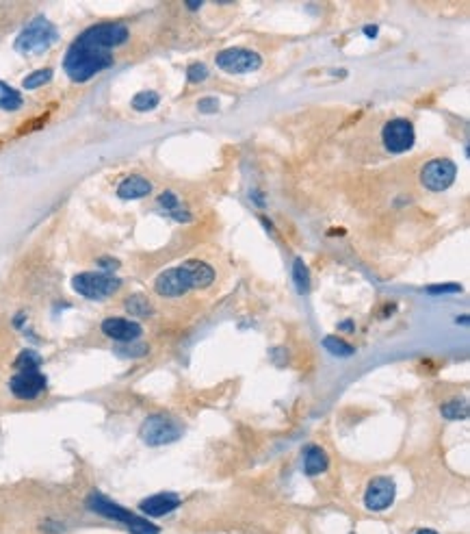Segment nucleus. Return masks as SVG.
I'll use <instances>...</instances> for the list:
<instances>
[{
  "label": "nucleus",
  "mask_w": 470,
  "mask_h": 534,
  "mask_svg": "<svg viewBox=\"0 0 470 534\" xmlns=\"http://www.w3.org/2000/svg\"><path fill=\"white\" fill-rule=\"evenodd\" d=\"M159 205H161L165 211H176L178 207H180V203H178V198H176L171 191H165V193L159 198Z\"/></svg>",
  "instance_id": "obj_26"
},
{
  "label": "nucleus",
  "mask_w": 470,
  "mask_h": 534,
  "mask_svg": "<svg viewBox=\"0 0 470 534\" xmlns=\"http://www.w3.org/2000/svg\"><path fill=\"white\" fill-rule=\"evenodd\" d=\"M59 39V33L55 29V25L46 18H35L31 25L22 31L15 39V50L17 53H43L48 50L52 43Z\"/></svg>",
  "instance_id": "obj_4"
},
{
  "label": "nucleus",
  "mask_w": 470,
  "mask_h": 534,
  "mask_svg": "<svg viewBox=\"0 0 470 534\" xmlns=\"http://www.w3.org/2000/svg\"><path fill=\"white\" fill-rule=\"evenodd\" d=\"M462 292V285L455 282H446V285H429L427 287V294L438 296V294H460Z\"/></svg>",
  "instance_id": "obj_24"
},
{
  "label": "nucleus",
  "mask_w": 470,
  "mask_h": 534,
  "mask_svg": "<svg viewBox=\"0 0 470 534\" xmlns=\"http://www.w3.org/2000/svg\"><path fill=\"white\" fill-rule=\"evenodd\" d=\"M364 33H366L369 37H375V35H377V27H366Z\"/></svg>",
  "instance_id": "obj_28"
},
{
  "label": "nucleus",
  "mask_w": 470,
  "mask_h": 534,
  "mask_svg": "<svg viewBox=\"0 0 470 534\" xmlns=\"http://www.w3.org/2000/svg\"><path fill=\"white\" fill-rule=\"evenodd\" d=\"M199 111L201 114H213V111H217V107H219V102L215 100V98H204V100H199Z\"/></svg>",
  "instance_id": "obj_27"
},
{
  "label": "nucleus",
  "mask_w": 470,
  "mask_h": 534,
  "mask_svg": "<svg viewBox=\"0 0 470 534\" xmlns=\"http://www.w3.org/2000/svg\"><path fill=\"white\" fill-rule=\"evenodd\" d=\"M128 39V29L124 25H115V22H104V25H96L87 29L83 35L70 46L65 59H63V70L74 83H85L94 78L98 72L106 70L113 65V50L120 43Z\"/></svg>",
  "instance_id": "obj_1"
},
{
  "label": "nucleus",
  "mask_w": 470,
  "mask_h": 534,
  "mask_svg": "<svg viewBox=\"0 0 470 534\" xmlns=\"http://www.w3.org/2000/svg\"><path fill=\"white\" fill-rule=\"evenodd\" d=\"M199 5H201V3H189V7H191V9H199Z\"/></svg>",
  "instance_id": "obj_31"
},
{
  "label": "nucleus",
  "mask_w": 470,
  "mask_h": 534,
  "mask_svg": "<svg viewBox=\"0 0 470 534\" xmlns=\"http://www.w3.org/2000/svg\"><path fill=\"white\" fill-rule=\"evenodd\" d=\"M180 437H183V426L167 415H152L141 424V439L148 445H152V448L173 443Z\"/></svg>",
  "instance_id": "obj_6"
},
{
  "label": "nucleus",
  "mask_w": 470,
  "mask_h": 534,
  "mask_svg": "<svg viewBox=\"0 0 470 534\" xmlns=\"http://www.w3.org/2000/svg\"><path fill=\"white\" fill-rule=\"evenodd\" d=\"M351 326H353V324H351V322H343V324H341V330H345V332H349V330H351Z\"/></svg>",
  "instance_id": "obj_29"
},
{
  "label": "nucleus",
  "mask_w": 470,
  "mask_h": 534,
  "mask_svg": "<svg viewBox=\"0 0 470 534\" xmlns=\"http://www.w3.org/2000/svg\"><path fill=\"white\" fill-rule=\"evenodd\" d=\"M394 493L397 486L390 478H375L364 493V504L373 513H382V510H386L394 502Z\"/></svg>",
  "instance_id": "obj_11"
},
{
  "label": "nucleus",
  "mask_w": 470,
  "mask_h": 534,
  "mask_svg": "<svg viewBox=\"0 0 470 534\" xmlns=\"http://www.w3.org/2000/svg\"><path fill=\"white\" fill-rule=\"evenodd\" d=\"M178 506H180V498L176 493H156V495L145 498L139 504L141 513L148 517H165V515L173 513Z\"/></svg>",
  "instance_id": "obj_13"
},
{
  "label": "nucleus",
  "mask_w": 470,
  "mask_h": 534,
  "mask_svg": "<svg viewBox=\"0 0 470 534\" xmlns=\"http://www.w3.org/2000/svg\"><path fill=\"white\" fill-rule=\"evenodd\" d=\"M215 280V270L204 261H187L180 267L163 272L154 282V289L159 296L178 298L185 296L189 289H204Z\"/></svg>",
  "instance_id": "obj_2"
},
{
  "label": "nucleus",
  "mask_w": 470,
  "mask_h": 534,
  "mask_svg": "<svg viewBox=\"0 0 470 534\" xmlns=\"http://www.w3.org/2000/svg\"><path fill=\"white\" fill-rule=\"evenodd\" d=\"M416 534H438L436 530H429V528H422V530H418Z\"/></svg>",
  "instance_id": "obj_30"
},
{
  "label": "nucleus",
  "mask_w": 470,
  "mask_h": 534,
  "mask_svg": "<svg viewBox=\"0 0 470 534\" xmlns=\"http://www.w3.org/2000/svg\"><path fill=\"white\" fill-rule=\"evenodd\" d=\"M126 308L130 310L132 315H139V317H148V315L152 313V306H150V302H148L143 296H132V298H128Z\"/></svg>",
  "instance_id": "obj_21"
},
{
  "label": "nucleus",
  "mask_w": 470,
  "mask_h": 534,
  "mask_svg": "<svg viewBox=\"0 0 470 534\" xmlns=\"http://www.w3.org/2000/svg\"><path fill=\"white\" fill-rule=\"evenodd\" d=\"M293 278H295V285L299 289V294H308L310 276H308V267L304 265L301 259H295V263H293Z\"/></svg>",
  "instance_id": "obj_19"
},
{
  "label": "nucleus",
  "mask_w": 470,
  "mask_h": 534,
  "mask_svg": "<svg viewBox=\"0 0 470 534\" xmlns=\"http://www.w3.org/2000/svg\"><path fill=\"white\" fill-rule=\"evenodd\" d=\"M159 94L156 92H139L137 96L132 98V107L137 111H152L156 104H159Z\"/></svg>",
  "instance_id": "obj_20"
},
{
  "label": "nucleus",
  "mask_w": 470,
  "mask_h": 534,
  "mask_svg": "<svg viewBox=\"0 0 470 534\" xmlns=\"http://www.w3.org/2000/svg\"><path fill=\"white\" fill-rule=\"evenodd\" d=\"M323 345H325L327 352H332L334 356H339V359H345V356L353 354V348L349 343H345L343 339H339V337H325Z\"/></svg>",
  "instance_id": "obj_18"
},
{
  "label": "nucleus",
  "mask_w": 470,
  "mask_h": 534,
  "mask_svg": "<svg viewBox=\"0 0 470 534\" xmlns=\"http://www.w3.org/2000/svg\"><path fill=\"white\" fill-rule=\"evenodd\" d=\"M122 287V280L111 276V274H96V272H83L72 278V289L89 300H104L108 296H113L118 289Z\"/></svg>",
  "instance_id": "obj_5"
},
{
  "label": "nucleus",
  "mask_w": 470,
  "mask_h": 534,
  "mask_svg": "<svg viewBox=\"0 0 470 534\" xmlns=\"http://www.w3.org/2000/svg\"><path fill=\"white\" fill-rule=\"evenodd\" d=\"M50 78H52V70H37V72H33V74H29L24 78V87L27 89H35V87H41V85L50 83Z\"/></svg>",
  "instance_id": "obj_22"
},
{
  "label": "nucleus",
  "mask_w": 470,
  "mask_h": 534,
  "mask_svg": "<svg viewBox=\"0 0 470 534\" xmlns=\"http://www.w3.org/2000/svg\"><path fill=\"white\" fill-rule=\"evenodd\" d=\"M87 506H89V510H94V513H98V515H102L106 519H113V521L124 523L130 530V534H161L159 526L150 523L143 517H137L134 513H130L128 508H124V506H120L115 502H111L108 498H104L100 493L89 495L87 498Z\"/></svg>",
  "instance_id": "obj_3"
},
{
  "label": "nucleus",
  "mask_w": 470,
  "mask_h": 534,
  "mask_svg": "<svg viewBox=\"0 0 470 534\" xmlns=\"http://www.w3.org/2000/svg\"><path fill=\"white\" fill-rule=\"evenodd\" d=\"M9 389L17 399H35L43 393V389H46V376H43L39 369L17 371L11 378Z\"/></svg>",
  "instance_id": "obj_9"
},
{
  "label": "nucleus",
  "mask_w": 470,
  "mask_h": 534,
  "mask_svg": "<svg viewBox=\"0 0 470 534\" xmlns=\"http://www.w3.org/2000/svg\"><path fill=\"white\" fill-rule=\"evenodd\" d=\"M457 176V167L449 159H434L420 172L422 185L432 191H444L446 187H451Z\"/></svg>",
  "instance_id": "obj_8"
},
{
  "label": "nucleus",
  "mask_w": 470,
  "mask_h": 534,
  "mask_svg": "<svg viewBox=\"0 0 470 534\" xmlns=\"http://www.w3.org/2000/svg\"><path fill=\"white\" fill-rule=\"evenodd\" d=\"M22 107V96L11 89L9 85H5L0 81V109H7V111H15Z\"/></svg>",
  "instance_id": "obj_16"
},
{
  "label": "nucleus",
  "mask_w": 470,
  "mask_h": 534,
  "mask_svg": "<svg viewBox=\"0 0 470 534\" xmlns=\"http://www.w3.org/2000/svg\"><path fill=\"white\" fill-rule=\"evenodd\" d=\"M39 363H41V356L33 350H24L17 354L15 359V367L17 371H33V369H39Z\"/></svg>",
  "instance_id": "obj_17"
},
{
  "label": "nucleus",
  "mask_w": 470,
  "mask_h": 534,
  "mask_svg": "<svg viewBox=\"0 0 470 534\" xmlns=\"http://www.w3.org/2000/svg\"><path fill=\"white\" fill-rule=\"evenodd\" d=\"M217 65L223 72H230V74H248V72H256L262 59L258 53L252 50H245V48H228L217 55Z\"/></svg>",
  "instance_id": "obj_7"
},
{
  "label": "nucleus",
  "mask_w": 470,
  "mask_h": 534,
  "mask_svg": "<svg viewBox=\"0 0 470 534\" xmlns=\"http://www.w3.org/2000/svg\"><path fill=\"white\" fill-rule=\"evenodd\" d=\"M442 415L446 419H464L468 415V409H466L464 402H457V399H455V402H449V404L442 406Z\"/></svg>",
  "instance_id": "obj_23"
},
{
  "label": "nucleus",
  "mask_w": 470,
  "mask_h": 534,
  "mask_svg": "<svg viewBox=\"0 0 470 534\" xmlns=\"http://www.w3.org/2000/svg\"><path fill=\"white\" fill-rule=\"evenodd\" d=\"M150 191H152L150 181H145V178H141V176H130L120 185L118 196L124 198V200H137V198L148 196Z\"/></svg>",
  "instance_id": "obj_14"
},
{
  "label": "nucleus",
  "mask_w": 470,
  "mask_h": 534,
  "mask_svg": "<svg viewBox=\"0 0 470 534\" xmlns=\"http://www.w3.org/2000/svg\"><path fill=\"white\" fill-rule=\"evenodd\" d=\"M327 465H329L327 454L321 448H317V445H310L304 456V472L308 476H319L327 470Z\"/></svg>",
  "instance_id": "obj_15"
},
{
  "label": "nucleus",
  "mask_w": 470,
  "mask_h": 534,
  "mask_svg": "<svg viewBox=\"0 0 470 534\" xmlns=\"http://www.w3.org/2000/svg\"><path fill=\"white\" fill-rule=\"evenodd\" d=\"M102 332L115 341L130 343V341L141 337V326L130 322V320H124V317H108L102 322Z\"/></svg>",
  "instance_id": "obj_12"
},
{
  "label": "nucleus",
  "mask_w": 470,
  "mask_h": 534,
  "mask_svg": "<svg viewBox=\"0 0 470 534\" xmlns=\"http://www.w3.org/2000/svg\"><path fill=\"white\" fill-rule=\"evenodd\" d=\"M189 81L191 83H199V81H204L206 76H208V68L204 63H193L191 68H189Z\"/></svg>",
  "instance_id": "obj_25"
},
{
  "label": "nucleus",
  "mask_w": 470,
  "mask_h": 534,
  "mask_svg": "<svg viewBox=\"0 0 470 534\" xmlns=\"http://www.w3.org/2000/svg\"><path fill=\"white\" fill-rule=\"evenodd\" d=\"M384 146L399 154V152H406L414 146V126L408 120H392L384 126Z\"/></svg>",
  "instance_id": "obj_10"
}]
</instances>
